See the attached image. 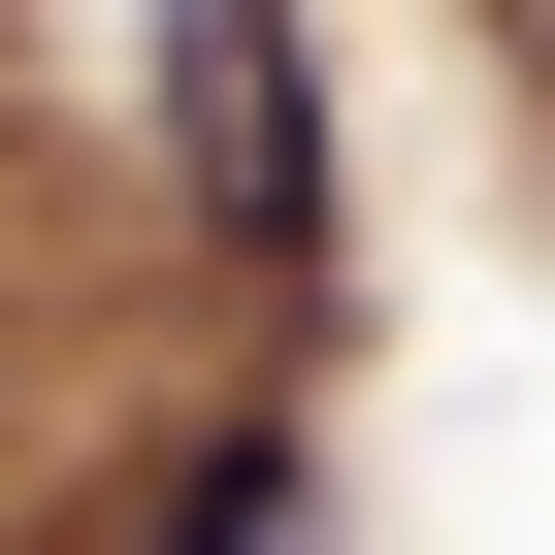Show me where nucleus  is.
I'll list each match as a JSON object with an SVG mask.
<instances>
[{"mask_svg":"<svg viewBox=\"0 0 555 555\" xmlns=\"http://www.w3.org/2000/svg\"><path fill=\"white\" fill-rule=\"evenodd\" d=\"M164 196L229 229V295H327V34L295 0H164Z\"/></svg>","mask_w":555,"mask_h":555,"instance_id":"nucleus-1","label":"nucleus"},{"mask_svg":"<svg viewBox=\"0 0 555 555\" xmlns=\"http://www.w3.org/2000/svg\"><path fill=\"white\" fill-rule=\"evenodd\" d=\"M196 555H295V457H229V490H196Z\"/></svg>","mask_w":555,"mask_h":555,"instance_id":"nucleus-2","label":"nucleus"}]
</instances>
